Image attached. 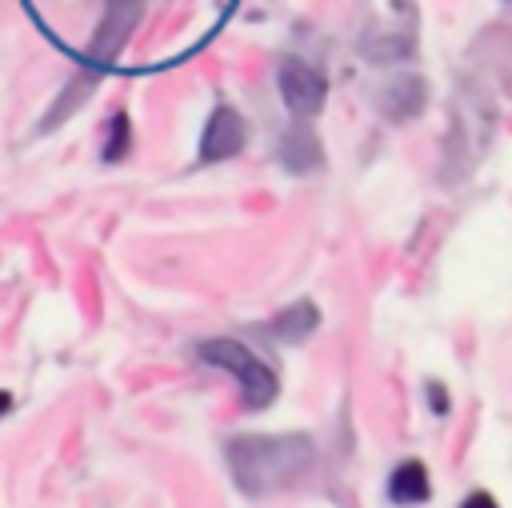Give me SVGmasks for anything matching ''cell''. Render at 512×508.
<instances>
[{
    "label": "cell",
    "instance_id": "1",
    "mask_svg": "<svg viewBox=\"0 0 512 508\" xmlns=\"http://www.w3.org/2000/svg\"><path fill=\"white\" fill-rule=\"evenodd\" d=\"M228 464L248 496H264L300 480L312 464V440L300 432H248L228 440Z\"/></svg>",
    "mask_w": 512,
    "mask_h": 508
},
{
    "label": "cell",
    "instance_id": "2",
    "mask_svg": "<svg viewBox=\"0 0 512 508\" xmlns=\"http://www.w3.org/2000/svg\"><path fill=\"white\" fill-rule=\"evenodd\" d=\"M196 352H200L204 364L224 368V372L240 384V400H244V408L260 412V408H268V404L276 400V372H272L260 356H252L244 344L216 336V340H204Z\"/></svg>",
    "mask_w": 512,
    "mask_h": 508
},
{
    "label": "cell",
    "instance_id": "3",
    "mask_svg": "<svg viewBox=\"0 0 512 508\" xmlns=\"http://www.w3.org/2000/svg\"><path fill=\"white\" fill-rule=\"evenodd\" d=\"M276 84H280V96L288 104L292 116H316L328 100V80L316 64L308 60H296V56H284L280 60V72H276Z\"/></svg>",
    "mask_w": 512,
    "mask_h": 508
},
{
    "label": "cell",
    "instance_id": "4",
    "mask_svg": "<svg viewBox=\"0 0 512 508\" xmlns=\"http://www.w3.org/2000/svg\"><path fill=\"white\" fill-rule=\"evenodd\" d=\"M244 116L228 104H216L208 124H204V136H200V160L204 164H220V160H232L240 148H244Z\"/></svg>",
    "mask_w": 512,
    "mask_h": 508
},
{
    "label": "cell",
    "instance_id": "5",
    "mask_svg": "<svg viewBox=\"0 0 512 508\" xmlns=\"http://www.w3.org/2000/svg\"><path fill=\"white\" fill-rule=\"evenodd\" d=\"M136 16H140V0H108V20L100 24V36H96V64H108L124 48Z\"/></svg>",
    "mask_w": 512,
    "mask_h": 508
},
{
    "label": "cell",
    "instance_id": "6",
    "mask_svg": "<svg viewBox=\"0 0 512 508\" xmlns=\"http://www.w3.org/2000/svg\"><path fill=\"white\" fill-rule=\"evenodd\" d=\"M380 108H384L388 120H408V116H416V112L424 108V80L412 76V72H400V80L380 92Z\"/></svg>",
    "mask_w": 512,
    "mask_h": 508
},
{
    "label": "cell",
    "instance_id": "7",
    "mask_svg": "<svg viewBox=\"0 0 512 508\" xmlns=\"http://www.w3.org/2000/svg\"><path fill=\"white\" fill-rule=\"evenodd\" d=\"M432 496V484H428V472L420 460H400L388 476V500L392 504H424Z\"/></svg>",
    "mask_w": 512,
    "mask_h": 508
},
{
    "label": "cell",
    "instance_id": "8",
    "mask_svg": "<svg viewBox=\"0 0 512 508\" xmlns=\"http://www.w3.org/2000/svg\"><path fill=\"white\" fill-rule=\"evenodd\" d=\"M280 160H284L288 172L304 176V172H316L324 164V152H320V140L308 128H292L284 136V144H280Z\"/></svg>",
    "mask_w": 512,
    "mask_h": 508
},
{
    "label": "cell",
    "instance_id": "9",
    "mask_svg": "<svg viewBox=\"0 0 512 508\" xmlns=\"http://www.w3.org/2000/svg\"><path fill=\"white\" fill-rule=\"evenodd\" d=\"M316 324H320L316 304H312V300H296V304H288V308L272 320V336L284 340V344H300V340H308V336L316 332Z\"/></svg>",
    "mask_w": 512,
    "mask_h": 508
},
{
    "label": "cell",
    "instance_id": "10",
    "mask_svg": "<svg viewBox=\"0 0 512 508\" xmlns=\"http://www.w3.org/2000/svg\"><path fill=\"white\" fill-rule=\"evenodd\" d=\"M112 132H116V144H112V136H108V148H104V160H108V164L120 160L124 148H128V116H124V112L112 120Z\"/></svg>",
    "mask_w": 512,
    "mask_h": 508
},
{
    "label": "cell",
    "instance_id": "11",
    "mask_svg": "<svg viewBox=\"0 0 512 508\" xmlns=\"http://www.w3.org/2000/svg\"><path fill=\"white\" fill-rule=\"evenodd\" d=\"M456 508H500V504H496L488 492H472V496H464Z\"/></svg>",
    "mask_w": 512,
    "mask_h": 508
},
{
    "label": "cell",
    "instance_id": "12",
    "mask_svg": "<svg viewBox=\"0 0 512 508\" xmlns=\"http://www.w3.org/2000/svg\"><path fill=\"white\" fill-rule=\"evenodd\" d=\"M428 404H436V412H440V416L448 412V396H444V388H440V384H428Z\"/></svg>",
    "mask_w": 512,
    "mask_h": 508
},
{
    "label": "cell",
    "instance_id": "13",
    "mask_svg": "<svg viewBox=\"0 0 512 508\" xmlns=\"http://www.w3.org/2000/svg\"><path fill=\"white\" fill-rule=\"evenodd\" d=\"M8 408H12V396H8V392H4V388H0V416H4V412H8Z\"/></svg>",
    "mask_w": 512,
    "mask_h": 508
}]
</instances>
